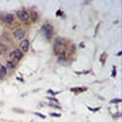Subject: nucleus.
<instances>
[{
    "label": "nucleus",
    "instance_id": "1",
    "mask_svg": "<svg viewBox=\"0 0 122 122\" xmlns=\"http://www.w3.org/2000/svg\"><path fill=\"white\" fill-rule=\"evenodd\" d=\"M54 51L56 55L61 56V55H64L65 51H66V46H65V43L64 42H61V40H56L55 44H54Z\"/></svg>",
    "mask_w": 122,
    "mask_h": 122
},
{
    "label": "nucleus",
    "instance_id": "2",
    "mask_svg": "<svg viewBox=\"0 0 122 122\" xmlns=\"http://www.w3.org/2000/svg\"><path fill=\"white\" fill-rule=\"evenodd\" d=\"M42 32H43V34L46 39H50L53 33H54V27L51 25H44L43 28H42Z\"/></svg>",
    "mask_w": 122,
    "mask_h": 122
},
{
    "label": "nucleus",
    "instance_id": "3",
    "mask_svg": "<svg viewBox=\"0 0 122 122\" xmlns=\"http://www.w3.org/2000/svg\"><path fill=\"white\" fill-rule=\"evenodd\" d=\"M17 17H18V20H21L22 22H27L29 20V14L26 10H20V11H17Z\"/></svg>",
    "mask_w": 122,
    "mask_h": 122
},
{
    "label": "nucleus",
    "instance_id": "4",
    "mask_svg": "<svg viewBox=\"0 0 122 122\" xmlns=\"http://www.w3.org/2000/svg\"><path fill=\"white\" fill-rule=\"evenodd\" d=\"M25 36H26V30L23 28H17L14 32V37L16 39H22V38H25Z\"/></svg>",
    "mask_w": 122,
    "mask_h": 122
},
{
    "label": "nucleus",
    "instance_id": "5",
    "mask_svg": "<svg viewBox=\"0 0 122 122\" xmlns=\"http://www.w3.org/2000/svg\"><path fill=\"white\" fill-rule=\"evenodd\" d=\"M10 57H11L12 60H15V61H18V60H21V57H22V51L21 50H14V51H11V54H10Z\"/></svg>",
    "mask_w": 122,
    "mask_h": 122
},
{
    "label": "nucleus",
    "instance_id": "6",
    "mask_svg": "<svg viewBox=\"0 0 122 122\" xmlns=\"http://www.w3.org/2000/svg\"><path fill=\"white\" fill-rule=\"evenodd\" d=\"M3 21H4L5 23H11V22L14 21V15H11V14L4 15V16H3Z\"/></svg>",
    "mask_w": 122,
    "mask_h": 122
},
{
    "label": "nucleus",
    "instance_id": "7",
    "mask_svg": "<svg viewBox=\"0 0 122 122\" xmlns=\"http://www.w3.org/2000/svg\"><path fill=\"white\" fill-rule=\"evenodd\" d=\"M20 46H21V50H22V51H27V50H28V46H29V42H28L27 39H25V40H22V42H21Z\"/></svg>",
    "mask_w": 122,
    "mask_h": 122
},
{
    "label": "nucleus",
    "instance_id": "8",
    "mask_svg": "<svg viewBox=\"0 0 122 122\" xmlns=\"http://www.w3.org/2000/svg\"><path fill=\"white\" fill-rule=\"evenodd\" d=\"M6 75V67L3 66V65H0V78H4Z\"/></svg>",
    "mask_w": 122,
    "mask_h": 122
},
{
    "label": "nucleus",
    "instance_id": "9",
    "mask_svg": "<svg viewBox=\"0 0 122 122\" xmlns=\"http://www.w3.org/2000/svg\"><path fill=\"white\" fill-rule=\"evenodd\" d=\"M6 66H7V68H10V70H14L15 68V64H12V62H6Z\"/></svg>",
    "mask_w": 122,
    "mask_h": 122
},
{
    "label": "nucleus",
    "instance_id": "10",
    "mask_svg": "<svg viewBox=\"0 0 122 122\" xmlns=\"http://www.w3.org/2000/svg\"><path fill=\"white\" fill-rule=\"evenodd\" d=\"M30 16H32V20H34V21H37V20H38V14L34 12V11L30 14Z\"/></svg>",
    "mask_w": 122,
    "mask_h": 122
}]
</instances>
